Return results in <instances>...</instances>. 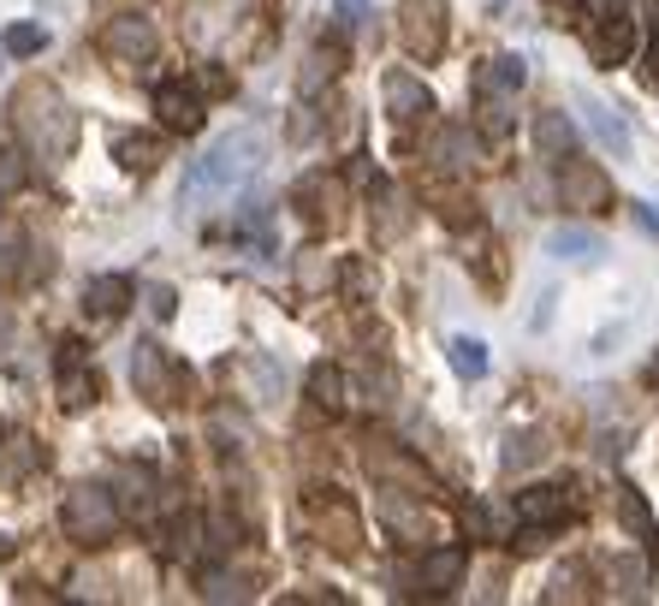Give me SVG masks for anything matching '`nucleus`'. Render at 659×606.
Wrapping results in <instances>:
<instances>
[{"label": "nucleus", "mask_w": 659, "mask_h": 606, "mask_svg": "<svg viewBox=\"0 0 659 606\" xmlns=\"http://www.w3.org/2000/svg\"><path fill=\"white\" fill-rule=\"evenodd\" d=\"M576 108H582V119H588V131L600 137V149L612 161H630V149H636V137H630V125H624V113L618 108H606L600 96H588V90H576Z\"/></svg>", "instance_id": "nucleus-5"}, {"label": "nucleus", "mask_w": 659, "mask_h": 606, "mask_svg": "<svg viewBox=\"0 0 659 606\" xmlns=\"http://www.w3.org/2000/svg\"><path fill=\"white\" fill-rule=\"evenodd\" d=\"M559 197H565V209L600 214V209H612V179H606L600 167H588V161H565V173H559Z\"/></svg>", "instance_id": "nucleus-4"}, {"label": "nucleus", "mask_w": 659, "mask_h": 606, "mask_svg": "<svg viewBox=\"0 0 659 606\" xmlns=\"http://www.w3.org/2000/svg\"><path fill=\"white\" fill-rule=\"evenodd\" d=\"M131 381L149 404H167V357L155 345H137V363H131Z\"/></svg>", "instance_id": "nucleus-14"}, {"label": "nucleus", "mask_w": 659, "mask_h": 606, "mask_svg": "<svg viewBox=\"0 0 659 606\" xmlns=\"http://www.w3.org/2000/svg\"><path fill=\"white\" fill-rule=\"evenodd\" d=\"M588 7H594V12H600V18H612V12H624V7H630V0H588Z\"/></svg>", "instance_id": "nucleus-32"}, {"label": "nucleus", "mask_w": 659, "mask_h": 606, "mask_svg": "<svg viewBox=\"0 0 659 606\" xmlns=\"http://www.w3.org/2000/svg\"><path fill=\"white\" fill-rule=\"evenodd\" d=\"M339 24H345V30H363V24H369V0H339Z\"/></svg>", "instance_id": "nucleus-27"}, {"label": "nucleus", "mask_w": 659, "mask_h": 606, "mask_svg": "<svg viewBox=\"0 0 659 606\" xmlns=\"http://www.w3.org/2000/svg\"><path fill=\"white\" fill-rule=\"evenodd\" d=\"M202 595H208V601H238L244 589H238L232 577H208V589H202Z\"/></svg>", "instance_id": "nucleus-29"}, {"label": "nucleus", "mask_w": 659, "mask_h": 606, "mask_svg": "<svg viewBox=\"0 0 659 606\" xmlns=\"http://www.w3.org/2000/svg\"><path fill=\"white\" fill-rule=\"evenodd\" d=\"M636 220H642V232H659V202H636Z\"/></svg>", "instance_id": "nucleus-30"}, {"label": "nucleus", "mask_w": 659, "mask_h": 606, "mask_svg": "<svg viewBox=\"0 0 659 606\" xmlns=\"http://www.w3.org/2000/svg\"><path fill=\"white\" fill-rule=\"evenodd\" d=\"M559 517H565V494H559V488H529V494H517V523L553 529Z\"/></svg>", "instance_id": "nucleus-15"}, {"label": "nucleus", "mask_w": 659, "mask_h": 606, "mask_svg": "<svg viewBox=\"0 0 659 606\" xmlns=\"http://www.w3.org/2000/svg\"><path fill=\"white\" fill-rule=\"evenodd\" d=\"M268 161V137L262 131H226L208 143V155L185 173V202H202V197H232L238 185H250Z\"/></svg>", "instance_id": "nucleus-1"}, {"label": "nucleus", "mask_w": 659, "mask_h": 606, "mask_svg": "<svg viewBox=\"0 0 659 606\" xmlns=\"http://www.w3.org/2000/svg\"><path fill=\"white\" fill-rule=\"evenodd\" d=\"M535 149L547 161H570L576 155V119H570V113H541L535 119Z\"/></svg>", "instance_id": "nucleus-12"}, {"label": "nucleus", "mask_w": 659, "mask_h": 606, "mask_svg": "<svg viewBox=\"0 0 659 606\" xmlns=\"http://www.w3.org/2000/svg\"><path fill=\"white\" fill-rule=\"evenodd\" d=\"M155 113L167 131H197L202 125V90H185V84H161L155 90Z\"/></svg>", "instance_id": "nucleus-8"}, {"label": "nucleus", "mask_w": 659, "mask_h": 606, "mask_svg": "<svg viewBox=\"0 0 659 606\" xmlns=\"http://www.w3.org/2000/svg\"><path fill=\"white\" fill-rule=\"evenodd\" d=\"M464 565H470V553L464 547H434L422 559V595H446V589H458Z\"/></svg>", "instance_id": "nucleus-10"}, {"label": "nucleus", "mask_w": 659, "mask_h": 606, "mask_svg": "<svg viewBox=\"0 0 659 606\" xmlns=\"http://www.w3.org/2000/svg\"><path fill=\"white\" fill-rule=\"evenodd\" d=\"M612 583H618V595H624V601H636L642 583H648V559H642V553L618 559V565H612Z\"/></svg>", "instance_id": "nucleus-24"}, {"label": "nucleus", "mask_w": 659, "mask_h": 606, "mask_svg": "<svg viewBox=\"0 0 659 606\" xmlns=\"http://www.w3.org/2000/svg\"><path fill=\"white\" fill-rule=\"evenodd\" d=\"M529 84V60L523 54H493L487 66L476 72V90L481 96H517Z\"/></svg>", "instance_id": "nucleus-9"}, {"label": "nucleus", "mask_w": 659, "mask_h": 606, "mask_svg": "<svg viewBox=\"0 0 659 606\" xmlns=\"http://www.w3.org/2000/svg\"><path fill=\"white\" fill-rule=\"evenodd\" d=\"M464 529H470L476 541H493V535H499V523H493L487 505H464Z\"/></svg>", "instance_id": "nucleus-26"}, {"label": "nucleus", "mask_w": 659, "mask_h": 606, "mask_svg": "<svg viewBox=\"0 0 659 606\" xmlns=\"http://www.w3.org/2000/svg\"><path fill=\"white\" fill-rule=\"evenodd\" d=\"M386 113H392L398 125L428 119V113H434V90H428L416 72H386Z\"/></svg>", "instance_id": "nucleus-6"}, {"label": "nucleus", "mask_w": 659, "mask_h": 606, "mask_svg": "<svg viewBox=\"0 0 659 606\" xmlns=\"http://www.w3.org/2000/svg\"><path fill=\"white\" fill-rule=\"evenodd\" d=\"M309 399L321 404V411H345V375H339L333 363H315L309 369Z\"/></svg>", "instance_id": "nucleus-20"}, {"label": "nucleus", "mask_w": 659, "mask_h": 606, "mask_svg": "<svg viewBox=\"0 0 659 606\" xmlns=\"http://www.w3.org/2000/svg\"><path fill=\"white\" fill-rule=\"evenodd\" d=\"M630 42H636V36H630V24L618 18V24H600V30L588 36V54L600 60V66H618V60L630 54Z\"/></svg>", "instance_id": "nucleus-19"}, {"label": "nucleus", "mask_w": 659, "mask_h": 606, "mask_svg": "<svg viewBox=\"0 0 659 606\" xmlns=\"http://www.w3.org/2000/svg\"><path fill=\"white\" fill-rule=\"evenodd\" d=\"M0 48H7V54H42L48 30H42V24H12V30L0 36Z\"/></svg>", "instance_id": "nucleus-25"}, {"label": "nucleus", "mask_w": 659, "mask_h": 606, "mask_svg": "<svg viewBox=\"0 0 659 606\" xmlns=\"http://www.w3.org/2000/svg\"><path fill=\"white\" fill-rule=\"evenodd\" d=\"M648 84H654V90H659V42L648 48Z\"/></svg>", "instance_id": "nucleus-33"}, {"label": "nucleus", "mask_w": 659, "mask_h": 606, "mask_svg": "<svg viewBox=\"0 0 659 606\" xmlns=\"http://www.w3.org/2000/svg\"><path fill=\"white\" fill-rule=\"evenodd\" d=\"M84 303H90L96 315H125V303H131V280H125V274H101V280L84 286Z\"/></svg>", "instance_id": "nucleus-16"}, {"label": "nucleus", "mask_w": 659, "mask_h": 606, "mask_svg": "<svg viewBox=\"0 0 659 606\" xmlns=\"http://www.w3.org/2000/svg\"><path fill=\"white\" fill-rule=\"evenodd\" d=\"M197 90H208V96H220V90H226V72H202V78H197Z\"/></svg>", "instance_id": "nucleus-31"}, {"label": "nucleus", "mask_w": 659, "mask_h": 606, "mask_svg": "<svg viewBox=\"0 0 659 606\" xmlns=\"http://www.w3.org/2000/svg\"><path fill=\"white\" fill-rule=\"evenodd\" d=\"M60 523H66V535L78 541V547H101V541H113V529H119V500H113L107 488L84 482L60 505Z\"/></svg>", "instance_id": "nucleus-2"}, {"label": "nucleus", "mask_w": 659, "mask_h": 606, "mask_svg": "<svg viewBox=\"0 0 659 606\" xmlns=\"http://www.w3.org/2000/svg\"><path fill=\"white\" fill-rule=\"evenodd\" d=\"M149 310H155L161 321H173V310H179V292H173V286H155V292H149Z\"/></svg>", "instance_id": "nucleus-28"}, {"label": "nucleus", "mask_w": 659, "mask_h": 606, "mask_svg": "<svg viewBox=\"0 0 659 606\" xmlns=\"http://www.w3.org/2000/svg\"><path fill=\"white\" fill-rule=\"evenodd\" d=\"M618 517H624V529L636 541H654V517H648V500H642V488H618Z\"/></svg>", "instance_id": "nucleus-21"}, {"label": "nucleus", "mask_w": 659, "mask_h": 606, "mask_svg": "<svg viewBox=\"0 0 659 606\" xmlns=\"http://www.w3.org/2000/svg\"><path fill=\"white\" fill-rule=\"evenodd\" d=\"M452 369H458L464 381H481V375H487V345L470 339V333H458L452 339Z\"/></svg>", "instance_id": "nucleus-22"}, {"label": "nucleus", "mask_w": 659, "mask_h": 606, "mask_svg": "<svg viewBox=\"0 0 659 606\" xmlns=\"http://www.w3.org/2000/svg\"><path fill=\"white\" fill-rule=\"evenodd\" d=\"M404 48L416 60H434L446 48V0H404Z\"/></svg>", "instance_id": "nucleus-3"}, {"label": "nucleus", "mask_w": 659, "mask_h": 606, "mask_svg": "<svg viewBox=\"0 0 659 606\" xmlns=\"http://www.w3.org/2000/svg\"><path fill=\"white\" fill-rule=\"evenodd\" d=\"M101 48H107L113 60H149L155 54V24L125 12V18H113L107 30H101Z\"/></svg>", "instance_id": "nucleus-7"}, {"label": "nucleus", "mask_w": 659, "mask_h": 606, "mask_svg": "<svg viewBox=\"0 0 659 606\" xmlns=\"http://www.w3.org/2000/svg\"><path fill=\"white\" fill-rule=\"evenodd\" d=\"M333 72H339V48H333V42H321V48H315V54H309V66H303L297 90H303V96H315V90H321L327 78H333Z\"/></svg>", "instance_id": "nucleus-23"}, {"label": "nucleus", "mask_w": 659, "mask_h": 606, "mask_svg": "<svg viewBox=\"0 0 659 606\" xmlns=\"http://www.w3.org/2000/svg\"><path fill=\"white\" fill-rule=\"evenodd\" d=\"M547 250H553L559 262H576V268H588V262L606 256L600 232H588V226H559V232L547 238Z\"/></svg>", "instance_id": "nucleus-11"}, {"label": "nucleus", "mask_w": 659, "mask_h": 606, "mask_svg": "<svg viewBox=\"0 0 659 606\" xmlns=\"http://www.w3.org/2000/svg\"><path fill=\"white\" fill-rule=\"evenodd\" d=\"M60 404H66V411L96 404V375L78 363V345H66V357H60Z\"/></svg>", "instance_id": "nucleus-13"}, {"label": "nucleus", "mask_w": 659, "mask_h": 606, "mask_svg": "<svg viewBox=\"0 0 659 606\" xmlns=\"http://www.w3.org/2000/svg\"><path fill=\"white\" fill-rule=\"evenodd\" d=\"M541 458H547V434H541V428H517V434H505V452H499L505 470H529V464H541Z\"/></svg>", "instance_id": "nucleus-17"}, {"label": "nucleus", "mask_w": 659, "mask_h": 606, "mask_svg": "<svg viewBox=\"0 0 659 606\" xmlns=\"http://www.w3.org/2000/svg\"><path fill=\"white\" fill-rule=\"evenodd\" d=\"M113 161H119L125 173H149L161 161V143L155 137H137V131H119L113 137Z\"/></svg>", "instance_id": "nucleus-18"}]
</instances>
